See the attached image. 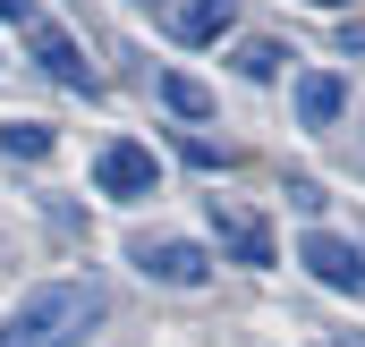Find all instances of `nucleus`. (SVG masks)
Listing matches in <instances>:
<instances>
[{
    "label": "nucleus",
    "instance_id": "obj_7",
    "mask_svg": "<svg viewBox=\"0 0 365 347\" xmlns=\"http://www.w3.org/2000/svg\"><path fill=\"white\" fill-rule=\"evenodd\" d=\"M230 17H238V0H179V9H170V34H179V43H221Z\"/></svg>",
    "mask_w": 365,
    "mask_h": 347
},
{
    "label": "nucleus",
    "instance_id": "obj_3",
    "mask_svg": "<svg viewBox=\"0 0 365 347\" xmlns=\"http://www.w3.org/2000/svg\"><path fill=\"white\" fill-rule=\"evenodd\" d=\"M136 271H145V279H162V288H204L212 255H204L195 237H145V246H136Z\"/></svg>",
    "mask_w": 365,
    "mask_h": 347
},
{
    "label": "nucleus",
    "instance_id": "obj_6",
    "mask_svg": "<svg viewBox=\"0 0 365 347\" xmlns=\"http://www.w3.org/2000/svg\"><path fill=\"white\" fill-rule=\"evenodd\" d=\"M34 60H43V68H51V77H60L68 93H93V68H86V51H77V43H68L60 26H34Z\"/></svg>",
    "mask_w": 365,
    "mask_h": 347
},
{
    "label": "nucleus",
    "instance_id": "obj_14",
    "mask_svg": "<svg viewBox=\"0 0 365 347\" xmlns=\"http://www.w3.org/2000/svg\"><path fill=\"white\" fill-rule=\"evenodd\" d=\"M314 9H349V0H314Z\"/></svg>",
    "mask_w": 365,
    "mask_h": 347
},
{
    "label": "nucleus",
    "instance_id": "obj_4",
    "mask_svg": "<svg viewBox=\"0 0 365 347\" xmlns=\"http://www.w3.org/2000/svg\"><path fill=\"white\" fill-rule=\"evenodd\" d=\"M297 262L323 279V288H340V297H365V255L349 246V237H331V229H314L306 246H297Z\"/></svg>",
    "mask_w": 365,
    "mask_h": 347
},
{
    "label": "nucleus",
    "instance_id": "obj_8",
    "mask_svg": "<svg viewBox=\"0 0 365 347\" xmlns=\"http://www.w3.org/2000/svg\"><path fill=\"white\" fill-rule=\"evenodd\" d=\"M340 110H349V85H340L331 68H314V77H297V119H306V127H331Z\"/></svg>",
    "mask_w": 365,
    "mask_h": 347
},
{
    "label": "nucleus",
    "instance_id": "obj_1",
    "mask_svg": "<svg viewBox=\"0 0 365 347\" xmlns=\"http://www.w3.org/2000/svg\"><path fill=\"white\" fill-rule=\"evenodd\" d=\"M93 322H102V288L93 279H51L0 322V347H77Z\"/></svg>",
    "mask_w": 365,
    "mask_h": 347
},
{
    "label": "nucleus",
    "instance_id": "obj_10",
    "mask_svg": "<svg viewBox=\"0 0 365 347\" xmlns=\"http://www.w3.org/2000/svg\"><path fill=\"white\" fill-rule=\"evenodd\" d=\"M162 102H170L179 119H212V93L195 85V77H162Z\"/></svg>",
    "mask_w": 365,
    "mask_h": 347
},
{
    "label": "nucleus",
    "instance_id": "obj_9",
    "mask_svg": "<svg viewBox=\"0 0 365 347\" xmlns=\"http://www.w3.org/2000/svg\"><path fill=\"white\" fill-rule=\"evenodd\" d=\"M51 144H60V136H51L43 119H9V127H0V153H9V161H51Z\"/></svg>",
    "mask_w": 365,
    "mask_h": 347
},
{
    "label": "nucleus",
    "instance_id": "obj_13",
    "mask_svg": "<svg viewBox=\"0 0 365 347\" xmlns=\"http://www.w3.org/2000/svg\"><path fill=\"white\" fill-rule=\"evenodd\" d=\"M349 51H365V26H349Z\"/></svg>",
    "mask_w": 365,
    "mask_h": 347
},
{
    "label": "nucleus",
    "instance_id": "obj_2",
    "mask_svg": "<svg viewBox=\"0 0 365 347\" xmlns=\"http://www.w3.org/2000/svg\"><path fill=\"white\" fill-rule=\"evenodd\" d=\"M93 186H102L110 203H136V195H153V186H162V161H153L145 144H128V136H119V144H102V161H93Z\"/></svg>",
    "mask_w": 365,
    "mask_h": 347
},
{
    "label": "nucleus",
    "instance_id": "obj_12",
    "mask_svg": "<svg viewBox=\"0 0 365 347\" xmlns=\"http://www.w3.org/2000/svg\"><path fill=\"white\" fill-rule=\"evenodd\" d=\"M0 26H34V0H0Z\"/></svg>",
    "mask_w": 365,
    "mask_h": 347
},
{
    "label": "nucleus",
    "instance_id": "obj_11",
    "mask_svg": "<svg viewBox=\"0 0 365 347\" xmlns=\"http://www.w3.org/2000/svg\"><path fill=\"white\" fill-rule=\"evenodd\" d=\"M280 43H238V77H280Z\"/></svg>",
    "mask_w": 365,
    "mask_h": 347
},
{
    "label": "nucleus",
    "instance_id": "obj_5",
    "mask_svg": "<svg viewBox=\"0 0 365 347\" xmlns=\"http://www.w3.org/2000/svg\"><path fill=\"white\" fill-rule=\"evenodd\" d=\"M212 229H221V246H230V255L247 262V271H272V262H280L272 229H264L255 212H221V203H212Z\"/></svg>",
    "mask_w": 365,
    "mask_h": 347
}]
</instances>
